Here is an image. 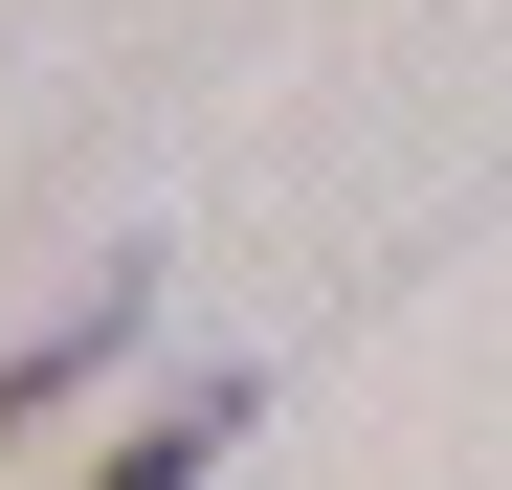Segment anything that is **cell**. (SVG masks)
<instances>
[{
  "label": "cell",
  "mask_w": 512,
  "mask_h": 490,
  "mask_svg": "<svg viewBox=\"0 0 512 490\" xmlns=\"http://www.w3.org/2000/svg\"><path fill=\"white\" fill-rule=\"evenodd\" d=\"M134 312H156L134 268H112V290H67V312H45V335H23V357H0V424H23V401H67V379H90V357L134 335Z\"/></svg>",
  "instance_id": "6da1fadb"
},
{
  "label": "cell",
  "mask_w": 512,
  "mask_h": 490,
  "mask_svg": "<svg viewBox=\"0 0 512 490\" xmlns=\"http://www.w3.org/2000/svg\"><path fill=\"white\" fill-rule=\"evenodd\" d=\"M223 424H245V379H201V401H156V424H134V446H112L90 490H201V468H223Z\"/></svg>",
  "instance_id": "7a4b0ae2"
}]
</instances>
